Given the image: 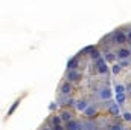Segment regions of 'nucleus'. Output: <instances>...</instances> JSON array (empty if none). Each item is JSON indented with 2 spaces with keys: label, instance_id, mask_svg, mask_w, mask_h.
I'll return each instance as SVG.
<instances>
[{
  "label": "nucleus",
  "instance_id": "f257e3e1",
  "mask_svg": "<svg viewBox=\"0 0 131 130\" xmlns=\"http://www.w3.org/2000/svg\"><path fill=\"white\" fill-rule=\"evenodd\" d=\"M81 72L79 70H69L67 72V81H79Z\"/></svg>",
  "mask_w": 131,
  "mask_h": 130
},
{
  "label": "nucleus",
  "instance_id": "f03ea898",
  "mask_svg": "<svg viewBox=\"0 0 131 130\" xmlns=\"http://www.w3.org/2000/svg\"><path fill=\"white\" fill-rule=\"evenodd\" d=\"M66 130H82V124H79L78 121H69L66 124Z\"/></svg>",
  "mask_w": 131,
  "mask_h": 130
},
{
  "label": "nucleus",
  "instance_id": "7ed1b4c3",
  "mask_svg": "<svg viewBox=\"0 0 131 130\" xmlns=\"http://www.w3.org/2000/svg\"><path fill=\"white\" fill-rule=\"evenodd\" d=\"M127 40H128V37L124 32H121V31H116V32H114V41H116V43L122 44V43H125Z\"/></svg>",
  "mask_w": 131,
  "mask_h": 130
},
{
  "label": "nucleus",
  "instance_id": "20e7f679",
  "mask_svg": "<svg viewBox=\"0 0 131 130\" xmlns=\"http://www.w3.org/2000/svg\"><path fill=\"white\" fill-rule=\"evenodd\" d=\"M130 55H131L130 49H119V51H117V58H119V60H127Z\"/></svg>",
  "mask_w": 131,
  "mask_h": 130
},
{
  "label": "nucleus",
  "instance_id": "39448f33",
  "mask_svg": "<svg viewBox=\"0 0 131 130\" xmlns=\"http://www.w3.org/2000/svg\"><path fill=\"white\" fill-rule=\"evenodd\" d=\"M70 90H72V86H70V83H69V81H64V83L61 84V87H60V92H61V95H69V94H70Z\"/></svg>",
  "mask_w": 131,
  "mask_h": 130
},
{
  "label": "nucleus",
  "instance_id": "423d86ee",
  "mask_svg": "<svg viewBox=\"0 0 131 130\" xmlns=\"http://www.w3.org/2000/svg\"><path fill=\"white\" fill-rule=\"evenodd\" d=\"M75 107H76V110H79V112H85V109L89 107V104H87V101L81 99V101H78V103L75 104Z\"/></svg>",
  "mask_w": 131,
  "mask_h": 130
},
{
  "label": "nucleus",
  "instance_id": "0eeeda50",
  "mask_svg": "<svg viewBox=\"0 0 131 130\" xmlns=\"http://www.w3.org/2000/svg\"><path fill=\"white\" fill-rule=\"evenodd\" d=\"M111 90L110 89H102L101 92H99V97H101V99H110L111 98Z\"/></svg>",
  "mask_w": 131,
  "mask_h": 130
},
{
  "label": "nucleus",
  "instance_id": "6e6552de",
  "mask_svg": "<svg viewBox=\"0 0 131 130\" xmlns=\"http://www.w3.org/2000/svg\"><path fill=\"white\" fill-rule=\"evenodd\" d=\"M125 86L124 84H119V83H116L114 84V92H116V95H119V94H125Z\"/></svg>",
  "mask_w": 131,
  "mask_h": 130
},
{
  "label": "nucleus",
  "instance_id": "1a4fd4ad",
  "mask_svg": "<svg viewBox=\"0 0 131 130\" xmlns=\"http://www.w3.org/2000/svg\"><path fill=\"white\" fill-rule=\"evenodd\" d=\"M84 113H85L89 118H90V116H95V115H96V107H95V106H89Z\"/></svg>",
  "mask_w": 131,
  "mask_h": 130
},
{
  "label": "nucleus",
  "instance_id": "9d476101",
  "mask_svg": "<svg viewBox=\"0 0 131 130\" xmlns=\"http://www.w3.org/2000/svg\"><path fill=\"white\" fill-rule=\"evenodd\" d=\"M110 112L117 116V115H119V104H117V103H113V104L110 106Z\"/></svg>",
  "mask_w": 131,
  "mask_h": 130
},
{
  "label": "nucleus",
  "instance_id": "9b49d317",
  "mask_svg": "<svg viewBox=\"0 0 131 130\" xmlns=\"http://www.w3.org/2000/svg\"><path fill=\"white\" fill-rule=\"evenodd\" d=\"M76 64H78V58H72V60L67 63V69H69V70H75Z\"/></svg>",
  "mask_w": 131,
  "mask_h": 130
},
{
  "label": "nucleus",
  "instance_id": "f8f14e48",
  "mask_svg": "<svg viewBox=\"0 0 131 130\" xmlns=\"http://www.w3.org/2000/svg\"><path fill=\"white\" fill-rule=\"evenodd\" d=\"M61 119L66 121V123L72 121V113H70V112H63V113H61Z\"/></svg>",
  "mask_w": 131,
  "mask_h": 130
},
{
  "label": "nucleus",
  "instance_id": "ddd939ff",
  "mask_svg": "<svg viewBox=\"0 0 131 130\" xmlns=\"http://www.w3.org/2000/svg\"><path fill=\"white\" fill-rule=\"evenodd\" d=\"M98 72L99 73H107V70H108V67H107V63H102V64H98Z\"/></svg>",
  "mask_w": 131,
  "mask_h": 130
},
{
  "label": "nucleus",
  "instance_id": "4468645a",
  "mask_svg": "<svg viewBox=\"0 0 131 130\" xmlns=\"http://www.w3.org/2000/svg\"><path fill=\"white\" fill-rule=\"evenodd\" d=\"M125 94H119V95H116V103L117 104H122V103H125Z\"/></svg>",
  "mask_w": 131,
  "mask_h": 130
},
{
  "label": "nucleus",
  "instance_id": "2eb2a0df",
  "mask_svg": "<svg viewBox=\"0 0 131 130\" xmlns=\"http://www.w3.org/2000/svg\"><path fill=\"white\" fill-rule=\"evenodd\" d=\"M90 57H92L93 60H98V58H101V52H99L98 49H95V51L90 52Z\"/></svg>",
  "mask_w": 131,
  "mask_h": 130
},
{
  "label": "nucleus",
  "instance_id": "dca6fc26",
  "mask_svg": "<svg viewBox=\"0 0 131 130\" xmlns=\"http://www.w3.org/2000/svg\"><path fill=\"white\" fill-rule=\"evenodd\" d=\"M121 69H122V66H121V64H113V67H111V72L116 75V73H119V72H121Z\"/></svg>",
  "mask_w": 131,
  "mask_h": 130
},
{
  "label": "nucleus",
  "instance_id": "f3484780",
  "mask_svg": "<svg viewBox=\"0 0 131 130\" xmlns=\"http://www.w3.org/2000/svg\"><path fill=\"white\" fill-rule=\"evenodd\" d=\"M18 104H20V101H15V103H14V104L11 106V109L8 110V115H12V113H14V110L17 109V106H18Z\"/></svg>",
  "mask_w": 131,
  "mask_h": 130
},
{
  "label": "nucleus",
  "instance_id": "a211bd4d",
  "mask_svg": "<svg viewBox=\"0 0 131 130\" xmlns=\"http://www.w3.org/2000/svg\"><path fill=\"white\" fill-rule=\"evenodd\" d=\"M61 121H63L61 116H53V118H52V124H53V126H60Z\"/></svg>",
  "mask_w": 131,
  "mask_h": 130
},
{
  "label": "nucleus",
  "instance_id": "6ab92c4d",
  "mask_svg": "<svg viewBox=\"0 0 131 130\" xmlns=\"http://www.w3.org/2000/svg\"><path fill=\"white\" fill-rule=\"evenodd\" d=\"M122 116H124V119H125V121H131V113H130V112H125Z\"/></svg>",
  "mask_w": 131,
  "mask_h": 130
},
{
  "label": "nucleus",
  "instance_id": "aec40b11",
  "mask_svg": "<svg viewBox=\"0 0 131 130\" xmlns=\"http://www.w3.org/2000/svg\"><path fill=\"white\" fill-rule=\"evenodd\" d=\"M128 64H130V60H128V58H127V60H121V66H122V67H127Z\"/></svg>",
  "mask_w": 131,
  "mask_h": 130
},
{
  "label": "nucleus",
  "instance_id": "412c9836",
  "mask_svg": "<svg viewBox=\"0 0 131 130\" xmlns=\"http://www.w3.org/2000/svg\"><path fill=\"white\" fill-rule=\"evenodd\" d=\"M92 51H95V46H87L82 49V52H92Z\"/></svg>",
  "mask_w": 131,
  "mask_h": 130
},
{
  "label": "nucleus",
  "instance_id": "4be33fe9",
  "mask_svg": "<svg viewBox=\"0 0 131 130\" xmlns=\"http://www.w3.org/2000/svg\"><path fill=\"white\" fill-rule=\"evenodd\" d=\"M105 58H107L108 61H113V60H114V55H113V54H107V57H105Z\"/></svg>",
  "mask_w": 131,
  "mask_h": 130
},
{
  "label": "nucleus",
  "instance_id": "5701e85b",
  "mask_svg": "<svg viewBox=\"0 0 131 130\" xmlns=\"http://www.w3.org/2000/svg\"><path fill=\"white\" fill-rule=\"evenodd\" d=\"M50 130H66V127H61V126H53V129Z\"/></svg>",
  "mask_w": 131,
  "mask_h": 130
},
{
  "label": "nucleus",
  "instance_id": "b1692460",
  "mask_svg": "<svg viewBox=\"0 0 131 130\" xmlns=\"http://www.w3.org/2000/svg\"><path fill=\"white\" fill-rule=\"evenodd\" d=\"M55 107H57V104H55V103H50V106H49V109H50V110H53Z\"/></svg>",
  "mask_w": 131,
  "mask_h": 130
},
{
  "label": "nucleus",
  "instance_id": "393cba45",
  "mask_svg": "<svg viewBox=\"0 0 131 130\" xmlns=\"http://www.w3.org/2000/svg\"><path fill=\"white\" fill-rule=\"evenodd\" d=\"M127 37H128V41H131V29L128 31V34H127Z\"/></svg>",
  "mask_w": 131,
  "mask_h": 130
},
{
  "label": "nucleus",
  "instance_id": "a878e982",
  "mask_svg": "<svg viewBox=\"0 0 131 130\" xmlns=\"http://www.w3.org/2000/svg\"><path fill=\"white\" fill-rule=\"evenodd\" d=\"M44 130H50V129H44Z\"/></svg>",
  "mask_w": 131,
  "mask_h": 130
},
{
  "label": "nucleus",
  "instance_id": "bb28decb",
  "mask_svg": "<svg viewBox=\"0 0 131 130\" xmlns=\"http://www.w3.org/2000/svg\"><path fill=\"white\" fill-rule=\"evenodd\" d=\"M122 130H128V129H122Z\"/></svg>",
  "mask_w": 131,
  "mask_h": 130
},
{
  "label": "nucleus",
  "instance_id": "cd10ccee",
  "mask_svg": "<svg viewBox=\"0 0 131 130\" xmlns=\"http://www.w3.org/2000/svg\"><path fill=\"white\" fill-rule=\"evenodd\" d=\"M108 130H111V129H108Z\"/></svg>",
  "mask_w": 131,
  "mask_h": 130
}]
</instances>
